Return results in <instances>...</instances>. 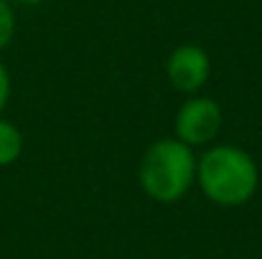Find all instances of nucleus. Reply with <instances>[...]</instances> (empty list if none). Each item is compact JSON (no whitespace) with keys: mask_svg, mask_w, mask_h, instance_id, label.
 <instances>
[{"mask_svg":"<svg viewBox=\"0 0 262 259\" xmlns=\"http://www.w3.org/2000/svg\"><path fill=\"white\" fill-rule=\"evenodd\" d=\"M196 178L209 201L219 206L247 203L260 183L257 163L234 145H216L196 163Z\"/></svg>","mask_w":262,"mask_h":259,"instance_id":"obj_1","label":"nucleus"},{"mask_svg":"<svg viewBox=\"0 0 262 259\" xmlns=\"http://www.w3.org/2000/svg\"><path fill=\"white\" fill-rule=\"evenodd\" d=\"M140 185L158 203L178 201L196 180V158L188 145L168 137L148 148L140 160Z\"/></svg>","mask_w":262,"mask_h":259,"instance_id":"obj_2","label":"nucleus"},{"mask_svg":"<svg viewBox=\"0 0 262 259\" xmlns=\"http://www.w3.org/2000/svg\"><path fill=\"white\" fill-rule=\"evenodd\" d=\"M176 140L183 145H206L222 130V107L209 97H191L176 114Z\"/></svg>","mask_w":262,"mask_h":259,"instance_id":"obj_3","label":"nucleus"},{"mask_svg":"<svg viewBox=\"0 0 262 259\" xmlns=\"http://www.w3.org/2000/svg\"><path fill=\"white\" fill-rule=\"evenodd\" d=\"M211 72V61L206 56V51L201 46L186 43L171 51L168 64H166V74L173 89L183 91V94H193L206 84Z\"/></svg>","mask_w":262,"mask_h":259,"instance_id":"obj_4","label":"nucleus"},{"mask_svg":"<svg viewBox=\"0 0 262 259\" xmlns=\"http://www.w3.org/2000/svg\"><path fill=\"white\" fill-rule=\"evenodd\" d=\"M20 150H23V135H20V130L13 122H8V120L0 117V168L15 163L20 158Z\"/></svg>","mask_w":262,"mask_h":259,"instance_id":"obj_5","label":"nucleus"},{"mask_svg":"<svg viewBox=\"0 0 262 259\" xmlns=\"http://www.w3.org/2000/svg\"><path fill=\"white\" fill-rule=\"evenodd\" d=\"M15 33V18H13V10L5 0H0V51L10 43Z\"/></svg>","mask_w":262,"mask_h":259,"instance_id":"obj_6","label":"nucleus"},{"mask_svg":"<svg viewBox=\"0 0 262 259\" xmlns=\"http://www.w3.org/2000/svg\"><path fill=\"white\" fill-rule=\"evenodd\" d=\"M8 97H10V77H8V69H5L3 61H0V112L5 109Z\"/></svg>","mask_w":262,"mask_h":259,"instance_id":"obj_7","label":"nucleus"},{"mask_svg":"<svg viewBox=\"0 0 262 259\" xmlns=\"http://www.w3.org/2000/svg\"><path fill=\"white\" fill-rule=\"evenodd\" d=\"M20 3H26V5H36V3H41V0H20Z\"/></svg>","mask_w":262,"mask_h":259,"instance_id":"obj_8","label":"nucleus"}]
</instances>
